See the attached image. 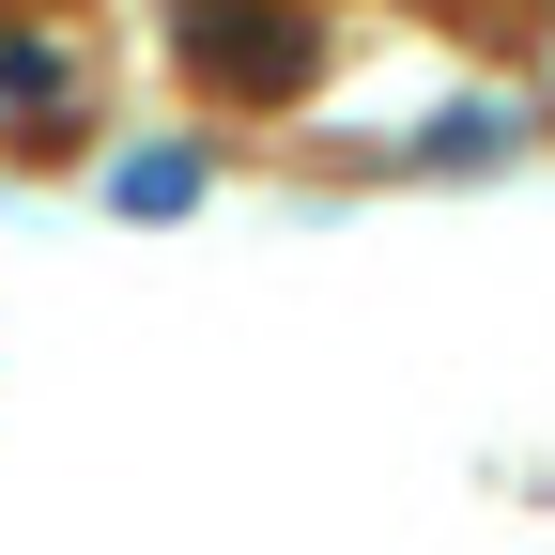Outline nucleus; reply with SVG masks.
Here are the masks:
<instances>
[{"label":"nucleus","instance_id":"2","mask_svg":"<svg viewBox=\"0 0 555 555\" xmlns=\"http://www.w3.org/2000/svg\"><path fill=\"white\" fill-rule=\"evenodd\" d=\"M62 108H78V47H62L47 16H16V31H0V124H16V139H47Z\"/></svg>","mask_w":555,"mask_h":555},{"label":"nucleus","instance_id":"1","mask_svg":"<svg viewBox=\"0 0 555 555\" xmlns=\"http://www.w3.org/2000/svg\"><path fill=\"white\" fill-rule=\"evenodd\" d=\"M170 62L232 108H294L324 78V16L309 0H170Z\"/></svg>","mask_w":555,"mask_h":555},{"label":"nucleus","instance_id":"4","mask_svg":"<svg viewBox=\"0 0 555 555\" xmlns=\"http://www.w3.org/2000/svg\"><path fill=\"white\" fill-rule=\"evenodd\" d=\"M509 155H525V108L509 93H463V108H433L401 139V170H509Z\"/></svg>","mask_w":555,"mask_h":555},{"label":"nucleus","instance_id":"3","mask_svg":"<svg viewBox=\"0 0 555 555\" xmlns=\"http://www.w3.org/2000/svg\"><path fill=\"white\" fill-rule=\"evenodd\" d=\"M201 185H217V170H201V139H124V155H108V217H201Z\"/></svg>","mask_w":555,"mask_h":555}]
</instances>
